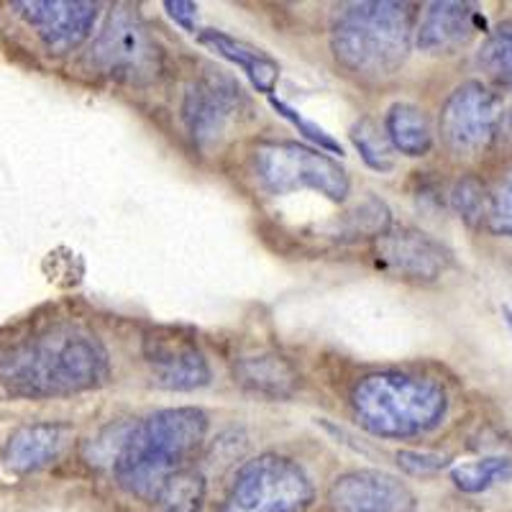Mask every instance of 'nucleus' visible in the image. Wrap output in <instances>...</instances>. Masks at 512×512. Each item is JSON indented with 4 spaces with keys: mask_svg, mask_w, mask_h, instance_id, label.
<instances>
[{
    "mask_svg": "<svg viewBox=\"0 0 512 512\" xmlns=\"http://www.w3.org/2000/svg\"><path fill=\"white\" fill-rule=\"evenodd\" d=\"M108 379L111 354L82 326L52 323L0 344V384L16 397H70L98 390Z\"/></svg>",
    "mask_w": 512,
    "mask_h": 512,
    "instance_id": "nucleus-1",
    "label": "nucleus"
},
{
    "mask_svg": "<svg viewBox=\"0 0 512 512\" xmlns=\"http://www.w3.org/2000/svg\"><path fill=\"white\" fill-rule=\"evenodd\" d=\"M251 172L267 195L282 198L310 190L341 205L351 195V180L341 164L300 141H259L251 149Z\"/></svg>",
    "mask_w": 512,
    "mask_h": 512,
    "instance_id": "nucleus-5",
    "label": "nucleus"
},
{
    "mask_svg": "<svg viewBox=\"0 0 512 512\" xmlns=\"http://www.w3.org/2000/svg\"><path fill=\"white\" fill-rule=\"evenodd\" d=\"M313 500V482L295 459L259 454L236 472L221 512H308Z\"/></svg>",
    "mask_w": 512,
    "mask_h": 512,
    "instance_id": "nucleus-6",
    "label": "nucleus"
},
{
    "mask_svg": "<svg viewBox=\"0 0 512 512\" xmlns=\"http://www.w3.org/2000/svg\"><path fill=\"white\" fill-rule=\"evenodd\" d=\"M67 423H29L8 436L3 446V464L16 474H31L52 466L70 443Z\"/></svg>",
    "mask_w": 512,
    "mask_h": 512,
    "instance_id": "nucleus-15",
    "label": "nucleus"
},
{
    "mask_svg": "<svg viewBox=\"0 0 512 512\" xmlns=\"http://www.w3.org/2000/svg\"><path fill=\"white\" fill-rule=\"evenodd\" d=\"M208 413L200 408H164L131 425L113 474L123 492L154 502L164 484L182 472L208 436Z\"/></svg>",
    "mask_w": 512,
    "mask_h": 512,
    "instance_id": "nucleus-2",
    "label": "nucleus"
},
{
    "mask_svg": "<svg viewBox=\"0 0 512 512\" xmlns=\"http://www.w3.org/2000/svg\"><path fill=\"white\" fill-rule=\"evenodd\" d=\"M249 116V100L239 82L223 72H205L190 82L182 98V123L192 144L200 149L218 146L231 128Z\"/></svg>",
    "mask_w": 512,
    "mask_h": 512,
    "instance_id": "nucleus-9",
    "label": "nucleus"
},
{
    "mask_svg": "<svg viewBox=\"0 0 512 512\" xmlns=\"http://www.w3.org/2000/svg\"><path fill=\"white\" fill-rule=\"evenodd\" d=\"M505 315H507V323H510V326H512V310L505 308Z\"/></svg>",
    "mask_w": 512,
    "mask_h": 512,
    "instance_id": "nucleus-30",
    "label": "nucleus"
},
{
    "mask_svg": "<svg viewBox=\"0 0 512 512\" xmlns=\"http://www.w3.org/2000/svg\"><path fill=\"white\" fill-rule=\"evenodd\" d=\"M328 505L333 512H418V497L392 474L359 469L336 477Z\"/></svg>",
    "mask_w": 512,
    "mask_h": 512,
    "instance_id": "nucleus-13",
    "label": "nucleus"
},
{
    "mask_svg": "<svg viewBox=\"0 0 512 512\" xmlns=\"http://www.w3.org/2000/svg\"><path fill=\"white\" fill-rule=\"evenodd\" d=\"M13 11L36 31L52 54H67L82 47L98 24V3L90 0H16Z\"/></svg>",
    "mask_w": 512,
    "mask_h": 512,
    "instance_id": "nucleus-10",
    "label": "nucleus"
},
{
    "mask_svg": "<svg viewBox=\"0 0 512 512\" xmlns=\"http://www.w3.org/2000/svg\"><path fill=\"white\" fill-rule=\"evenodd\" d=\"M510 131H512V113H510Z\"/></svg>",
    "mask_w": 512,
    "mask_h": 512,
    "instance_id": "nucleus-31",
    "label": "nucleus"
},
{
    "mask_svg": "<svg viewBox=\"0 0 512 512\" xmlns=\"http://www.w3.org/2000/svg\"><path fill=\"white\" fill-rule=\"evenodd\" d=\"M269 105H272L274 111L280 113V116L285 118V121H290L292 126L297 128V134H303L305 139L310 141V144L318 146L320 152L338 154V157H341V154H344V146L338 144V141L333 139L331 134H328L326 128L318 126V123L310 121V118H305L303 113H297L295 108H292V105H287V103H285V100H280V98H269Z\"/></svg>",
    "mask_w": 512,
    "mask_h": 512,
    "instance_id": "nucleus-26",
    "label": "nucleus"
},
{
    "mask_svg": "<svg viewBox=\"0 0 512 512\" xmlns=\"http://www.w3.org/2000/svg\"><path fill=\"white\" fill-rule=\"evenodd\" d=\"M374 259L395 277L410 282H436L454 267V254L431 233L413 226L390 228L374 239Z\"/></svg>",
    "mask_w": 512,
    "mask_h": 512,
    "instance_id": "nucleus-11",
    "label": "nucleus"
},
{
    "mask_svg": "<svg viewBox=\"0 0 512 512\" xmlns=\"http://www.w3.org/2000/svg\"><path fill=\"white\" fill-rule=\"evenodd\" d=\"M205 479L195 469H182L164 484L154 500V512H203Z\"/></svg>",
    "mask_w": 512,
    "mask_h": 512,
    "instance_id": "nucleus-20",
    "label": "nucleus"
},
{
    "mask_svg": "<svg viewBox=\"0 0 512 512\" xmlns=\"http://www.w3.org/2000/svg\"><path fill=\"white\" fill-rule=\"evenodd\" d=\"M512 479L510 456H484L477 461H466L451 469V482L464 495H482L489 487Z\"/></svg>",
    "mask_w": 512,
    "mask_h": 512,
    "instance_id": "nucleus-19",
    "label": "nucleus"
},
{
    "mask_svg": "<svg viewBox=\"0 0 512 512\" xmlns=\"http://www.w3.org/2000/svg\"><path fill=\"white\" fill-rule=\"evenodd\" d=\"M487 228L495 236L512 239V167L505 169L495 187L489 190Z\"/></svg>",
    "mask_w": 512,
    "mask_h": 512,
    "instance_id": "nucleus-24",
    "label": "nucleus"
},
{
    "mask_svg": "<svg viewBox=\"0 0 512 512\" xmlns=\"http://www.w3.org/2000/svg\"><path fill=\"white\" fill-rule=\"evenodd\" d=\"M451 205H454L456 216L466 223L469 228H477L487 223V208H489V190L477 175H464L456 180L454 190H451Z\"/></svg>",
    "mask_w": 512,
    "mask_h": 512,
    "instance_id": "nucleus-23",
    "label": "nucleus"
},
{
    "mask_svg": "<svg viewBox=\"0 0 512 512\" xmlns=\"http://www.w3.org/2000/svg\"><path fill=\"white\" fill-rule=\"evenodd\" d=\"M502 121V103L484 82L466 80L451 90L438 118V134L448 154L456 159H474L487 152L497 139Z\"/></svg>",
    "mask_w": 512,
    "mask_h": 512,
    "instance_id": "nucleus-8",
    "label": "nucleus"
},
{
    "mask_svg": "<svg viewBox=\"0 0 512 512\" xmlns=\"http://www.w3.org/2000/svg\"><path fill=\"white\" fill-rule=\"evenodd\" d=\"M397 466L410 477H428L448 466V456L431 454V451H400L397 454Z\"/></svg>",
    "mask_w": 512,
    "mask_h": 512,
    "instance_id": "nucleus-28",
    "label": "nucleus"
},
{
    "mask_svg": "<svg viewBox=\"0 0 512 512\" xmlns=\"http://www.w3.org/2000/svg\"><path fill=\"white\" fill-rule=\"evenodd\" d=\"M131 425L134 423H121V425H108L98 438H90V443L85 446V459L90 464H116L118 454H121L123 441H126L128 431H131Z\"/></svg>",
    "mask_w": 512,
    "mask_h": 512,
    "instance_id": "nucleus-27",
    "label": "nucleus"
},
{
    "mask_svg": "<svg viewBox=\"0 0 512 512\" xmlns=\"http://www.w3.org/2000/svg\"><path fill=\"white\" fill-rule=\"evenodd\" d=\"M479 67L489 80L512 88V21H502L489 31L479 49Z\"/></svg>",
    "mask_w": 512,
    "mask_h": 512,
    "instance_id": "nucleus-21",
    "label": "nucleus"
},
{
    "mask_svg": "<svg viewBox=\"0 0 512 512\" xmlns=\"http://www.w3.org/2000/svg\"><path fill=\"white\" fill-rule=\"evenodd\" d=\"M198 39L203 47L210 49V52H216L218 57H223L226 62L236 64V67L249 77V82L254 85L256 93L272 98L274 85L280 80V64H277V59H272L267 52H262V49L249 44V41L226 34V31L203 29L198 34Z\"/></svg>",
    "mask_w": 512,
    "mask_h": 512,
    "instance_id": "nucleus-16",
    "label": "nucleus"
},
{
    "mask_svg": "<svg viewBox=\"0 0 512 512\" xmlns=\"http://www.w3.org/2000/svg\"><path fill=\"white\" fill-rule=\"evenodd\" d=\"M233 377L249 392L272 400H287L300 387V372L280 354L244 356L233 364Z\"/></svg>",
    "mask_w": 512,
    "mask_h": 512,
    "instance_id": "nucleus-17",
    "label": "nucleus"
},
{
    "mask_svg": "<svg viewBox=\"0 0 512 512\" xmlns=\"http://www.w3.org/2000/svg\"><path fill=\"white\" fill-rule=\"evenodd\" d=\"M164 8H167L169 18L180 24L187 34H200L198 29V6L190 3V0H164Z\"/></svg>",
    "mask_w": 512,
    "mask_h": 512,
    "instance_id": "nucleus-29",
    "label": "nucleus"
},
{
    "mask_svg": "<svg viewBox=\"0 0 512 512\" xmlns=\"http://www.w3.org/2000/svg\"><path fill=\"white\" fill-rule=\"evenodd\" d=\"M392 228L390 208L377 198H367L356 205L351 213H346L341 221V231L349 239H379L382 233Z\"/></svg>",
    "mask_w": 512,
    "mask_h": 512,
    "instance_id": "nucleus-22",
    "label": "nucleus"
},
{
    "mask_svg": "<svg viewBox=\"0 0 512 512\" xmlns=\"http://www.w3.org/2000/svg\"><path fill=\"white\" fill-rule=\"evenodd\" d=\"M144 361L152 369V382L169 392L200 390L213 377L195 338L175 331L149 333L144 338Z\"/></svg>",
    "mask_w": 512,
    "mask_h": 512,
    "instance_id": "nucleus-12",
    "label": "nucleus"
},
{
    "mask_svg": "<svg viewBox=\"0 0 512 512\" xmlns=\"http://www.w3.org/2000/svg\"><path fill=\"white\" fill-rule=\"evenodd\" d=\"M351 141H354L356 152H359L361 162L367 164L369 169L384 175L395 167V162L387 154V146H384L382 136H379L377 128L372 126V121H361L351 128Z\"/></svg>",
    "mask_w": 512,
    "mask_h": 512,
    "instance_id": "nucleus-25",
    "label": "nucleus"
},
{
    "mask_svg": "<svg viewBox=\"0 0 512 512\" xmlns=\"http://www.w3.org/2000/svg\"><path fill=\"white\" fill-rule=\"evenodd\" d=\"M384 136L405 157H425L433 149L431 118L413 103H395L384 113Z\"/></svg>",
    "mask_w": 512,
    "mask_h": 512,
    "instance_id": "nucleus-18",
    "label": "nucleus"
},
{
    "mask_svg": "<svg viewBox=\"0 0 512 512\" xmlns=\"http://www.w3.org/2000/svg\"><path fill=\"white\" fill-rule=\"evenodd\" d=\"M359 428L377 438L405 441L436 431L446 420L448 395L436 379L408 372H372L349 395Z\"/></svg>",
    "mask_w": 512,
    "mask_h": 512,
    "instance_id": "nucleus-4",
    "label": "nucleus"
},
{
    "mask_svg": "<svg viewBox=\"0 0 512 512\" xmlns=\"http://www.w3.org/2000/svg\"><path fill=\"white\" fill-rule=\"evenodd\" d=\"M482 24L484 18L474 3L436 0L431 6H425L423 18L415 29V44L420 52L431 57H446L464 49Z\"/></svg>",
    "mask_w": 512,
    "mask_h": 512,
    "instance_id": "nucleus-14",
    "label": "nucleus"
},
{
    "mask_svg": "<svg viewBox=\"0 0 512 512\" xmlns=\"http://www.w3.org/2000/svg\"><path fill=\"white\" fill-rule=\"evenodd\" d=\"M90 64L111 80L152 85L164 70V52L136 8L116 6L93 41Z\"/></svg>",
    "mask_w": 512,
    "mask_h": 512,
    "instance_id": "nucleus-7",
    "label": "nucleus"
},
{
    "mask_svg": "<svg viewBox=\"0 0 512 512\" xmlns=\"http://www.w3.org/2000/svg\"><path fill=\"white\" fill-rule=\"evenodd\" d=\"M418 6L405 0H364L341 8L331 26V52L346 72L379 82L408 62Z\"/></svg>",
    "mask_w": 512,
    "mask_h": 512,
    "instance_id": "nucleus-3",
    "label": "nucleus"
}]
</instances>
